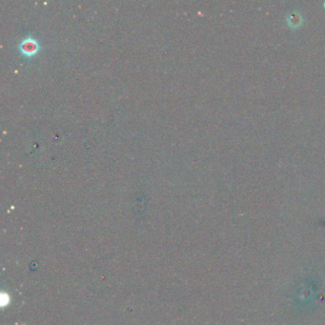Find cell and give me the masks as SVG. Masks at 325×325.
<instances>
[{
	"instance_id": "obj_1",
	"label": "cell",
	"mask_w": 325,
	"mask_h": 325,
	"mask_svg": "<svg viewBox=\"0 0 325 325\" xmlns=\"http://www.w3.org/2000/svg\"><path fill=\"white\" fill-rule=\"evenodd\" d=\"M287 24L291 28L296 29L298 28L299 26L302 25L303 19L300 14H298L297 12H293L291 15H289L286 19Z\"/></svg>"
}]
</instances>
